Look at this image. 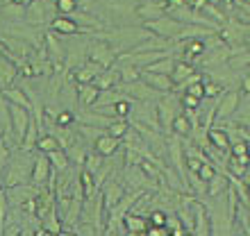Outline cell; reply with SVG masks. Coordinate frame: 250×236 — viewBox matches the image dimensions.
Listing matches in <instances>:
<instances>
[{
    "mask_svg": "<svg viewBox=\"0 0 250 236\" xmlns=\"http://www.w3.org/2000/svg\"><path fill=\"white\" fill-rule=\"evenodd\" d=\"M32 152L23 150V155L16 159H9V164H7L5 173L0 177V182L5 189H12V186H19V184H27L30 182V173H32V161L34 157L30 159Z\"/></svg>",
    "mask_w": 250,
    "mask_h": 236,
    "instance_id": "1",
    "label": "cell"
},
{
    "mask_svg": "<svg viewBox=\"0 0 250 236\" xmlns=\"http://www.w3.org/2000/svg\"><path fill=\"white\" fill-rule=\"evenodd\" d=\"M57 16V7H55V0H32L30 5H25V20L27 25H46Z\"/></svg>",
    "mask_w": 250,
    "mask_h": 236,
    "instance_id": "2",
    "label": "cell"
},
{
    "mask_svg": "<svg viewBox=\"0 0 250 236\" xmlns=\"http://www.w3.org/2000/svg\"><path fill=\"white\" fill-rule=\"evenodd\" d=\"M182 25H185V23L178 19H173L171 14H164V16H159V19H155V20H144V27L148 32L155 34V37H162V39H168L171 43L180 34Z\"/></svg>",
    "mask_w": 250,
    "mask_h": 236,
    "instance_id": "3",
    "label": "cell"
},
{
    "mask_svg": "<svg viewBox=\"0 0 250 236\" xmlns=\"http://www.w3.org/2000/svg\"><path fill=\"white\" fill-rule=\"evenodd\" d=\"M32 109H25V107L21 105H12V102H7V114H9V130H12V138L14 143L21 145L23 137H25L27 132V125L32 120Z\"/></svg>",
    "mask_w": 250,
    "mask_h": 236,
    "instance_id": "4",
    "label": "cell"
},
{
    "mask_svg": "<svg viewBox=\"0 0 250 236\" xmlns=\"http://www.w3.org/2000/svg\"><path fill=\"white\" fill-rule=\"evenodd\" d=\"M89 61H93V64H98L103 71L105 68H112L114 64H116V50H114L109 43H107L105 39H100V41H96V43H91L89 46Z\"/></svg>",
    "mask_w": 250,
    "mask_h": 236,
    "instance_id": "5",
    "label": "cell"
},
{
    "mask_svg": "<svg viewBox=\"0 0 250 236\" xmlns=\"http://www.w3.org/2000/svg\"><path fill=\"white\" fill-rule=\"evenodd\" d=\"M57 173L53 171V166L48 161V155L46 152H39L32 161V173H30V184L34 186H46L48 179H53Z\"/></svg>",
    "mask_w": 250,
    "mask_h": 236,
    "instance_id": "6",
    "label": "cell"
},
{
    "mask_svg": "<svg viewBox=\"0 0 250 236\" xmlns=\"http://www.w3.org/2000/svg\"><path fill=\"white\" fill-rule=\"evenodd\" d=\"M237 109H239V91H230V89H225V93L223 96H218V100H216L214 120H216V123L228 120V118L234 116Z\"/></svg>",
    "mask_w": 250,
    "mask_h": 236,
    "instance_id": "7",
    "label": "cell"
},
{
    "mask_svg": "<svg viewBox=\"0 0 250 236\" xmlns=\"http://www.w3.org/2000/svg\"><path fill=\"white\" fill-rule=\"evenodd\" d=\"M19 78V61L7 53L5 48L0 50V91L9 89Z\"/></svg>",
    "mask_w": 250,
    "mask_h": 236,
    "instance_id": "8",
    "label": "cell"
},
{
    "mask_svg": "<svg viewBox=\"0 0 250 236\" xmlns=\"http://www.w3.org/2000/svg\"><path fill=\"white\" fill-rule=\"evenodd\" d=\"M100 196H103V202H105V209L107 214H109V209H112L114 204L119 202L121 197L125 196V186L123 182H119V179H112V175L107 177L105 182L100 184Z\"/></svg>",
    "mask_w": 250,
    "mask_h": 236,
    "instance_id": "9",
    "label": "cell"
},
{
    "mask_svg": "<svg viewBox=\"0 0 250 236\" xmlns=\"http://www.w3.org/2000/svg\"><path fill=\"white\" fill-rule=\"evenodd\" d=\"M141 79H144L150 89H155L157 93H168L175 89V84H173V79L168 73H157V71H146V68H141Z\"/></svg>",
    "mask_w": 250,
    "mask_h": 236,
    "instance_id": "10",
    "label": "cell"
},
{
    "mask_svg": "<svg viewBox=\"0 0 250 236\" xmlns=\"http://www.w3.org/2000/svg\"><path fill=\"white\" fill-rule=\"evenodd\" d=\"M116 89H121V91H125L127 96H130L132 100H150L152 96H155V89H150V86L146 84L144 79L139 78V79H134V82H121Z\"/></svg>",
    "mask_w": 250,
    "mask_h": 236,
    "instance_id": "11",
    "label": "cell"
},
{
    "mask_svg": "<svg viewBox=\"0 0 250 236\" xmlns=\"http://www.w3.org/2000/svg\"><path fill=\"white\" fill-rule=\"evenodd\" d=\"M205 137H207V143L214 145L216 150L225 152V155H230L232 138H230V134H228V130H221V127H209V130H205Z\"/></svg>",
    "mask_w": 250,
    "mask_h": 236,
    "instance_id": "12",
    "label": "cell"
},
{
    "mask_svg": "<svg viewBox=\"0 0 250 236\" xmlns=\"http://www.w3.org/2000/svg\"><path fill=\"white\" fill-rule=\"evenodd\" d=\"M150 227V220L144 216H139L134 211H127L123 216V232L125 234H146Z\"/></svg>",
    "mask_w": 250,
    "mask_h": 236,
    "instance_id": "13",
    "label": "cell"
},
{
    "mask_svg": "<svg viewBox=\"0 0 250 236\" xmlns=\"http://www.w3.org/2000/svg\"><path fill=\"white\" fill-rule=\"evenodd\" d=\"M193 234H211V227H209V211L203 207V202H193Z\"/></svg>",
    "mask_w": 250,
    "mask_h": 236,
    "instance_id": "14",
    "label": "cell"
},
{
    "mask_svg": "<svg viewBox=\"0 0 250 236\" xmlns=\"http://www.w3.org/2000/svg\"><path fill=\"white\" fill-rule=\"evenodd\" d=\"M50 30H53L57 37H73V34H80V25L71 16H55L50 23Z\"/></svg>",
    "mask_w": 250,
    "mask_h": 236,
    "instance_id": "15",
    "label": "cell"
},
{
    "mask_svg": "<svg viewBox=\"0 0 250 236\" xmlns=\"http://www.w3.org/2000/svg\"><path fill=\"white\" fill-rule=\"evenodd\" d=\"M121 148V138L112 137V134H107V132H103L96 141H93V150L100 152L103 157H112V155H116Z\"/></svg>",
    "mask_w": 250,
    "mask_h": 236,
    "instance_id": "16",
    "label": "cell"
},
{
    "mask_svg": "<svg viewBox=\"0 0 250 236\" xmlns=\"http://www.w3.org/2000/svg\"><path fill=\"white\" fill-rule=\"evenodd\" d=\"M93 84L98 86L100 91H107V89H114V86L121 84V75H119V68L112 66V68H105V71H100L93 79Z\"/></svg>",
    "mask_w": 250,
    "mask_h": 236,
    "instance_id": "17",
    "label": "cell"
},
{
    "mask_svg": "<svg viewBox=\"0 0 250 236\" xmlns=\"http://www.w3.org/2000/svg\"><path fill=\"white\" fill-rule=\"evenodd\" d=\"M134 12H137V16L141 20H155V19H159V16H164V14H166V7L162 5V2H155V0H150V2H139Z\"/></svg>",
    "mask_w": 250,
    "mask_h": 236,
    "instance_id": "18",
    "label": "cell"
},
{
    "mask_svg": "<svg viewBox=\"0 0 250 236\" xmlns=\"http://www.w3.org/2000/svg\"><path fill=\"white\" fill-rule=\"evenodd\" d=\"M78 89V102L84 107H93L96 105V100L100 96V89L93 82H82V84H75Z\"/></svg>",
    "mask_w": 250,
    "mask_h": 236,
    "instance_id": "19",
    "label": "cell"
},
{
    "mask_svg": "<svg viewBox=\"0 0 250 236\" xmlns=\"http://www.w3.org/2000/svg\"><path fill=\"white\" fill-rule=\"evenodd\" d=\"M2 98L7 100V102H12V105H21L25 107V109H32V100H30V96L25 93V89L21 86V89H16V86H9V89H2Z\"/></svg>",
    "mask_w": 250,
    "mask_h": 236,
    "instance_id": "20",
    "label": "cell"
},
{
    "mask_svg": "<svg viewBox=\"0 0 250 236\" xmlns=\"http://www.w3.org/2000/svg\"><path fill=\"white\" fill-rule=\"evenodd\" d=\"M196 73V66L187 61V59H175V64H173V71H171V79L173 84H180V82H185L189 75Z\"/></svg>",
    "mask_w": 250,
    "mask_h": 236,
    "instance_id": "21",
    "label": "cell"
},
{
    "mask_svg": "<svg viewBox=\"0 0 250 236\" xmlns=\"http://www.w3.org/2000/svg\"><path fill=\"white\" fill-rule=\"evenodd\" d=\"M228 186H230V182H228V175L216 171L211 179H207V193H205V196H209V197L223 196L225 191H228Z\"/></svg>",
    "mask_w": 250,
    "mask_h": 236,
    "instance_id": "22",
    "label": "cell"
},
{
    "mask_svg": "<svg viewBox=\"0 0 250 236\" xmlns=\"http://www.w3.org/2000/svg\"><path fill=\"white\" fill-rule=\"evenodd\" d=\"M48 161H50V166H53V171L57 175H62V173H66L71 168V159H68L64 148H57V150L48 152Z\"/></svg>",
    "mask_w": 250,
    "mask_h": 236,
    "instance_id": "23",
    "label": "cell"
},
{
    "mask_svg": "<svg viewBox=\"0 0 250 236\" xmlns=\"http://www.w3.org/2000/svg\"><path fill=\"white\" fill-rule=\"evenodd\" d=\"M78 182H80V189H82V196H84V197H93V196H96L98 184H96V177H93L91 171L80 168V171H78Z\"/></svg>",
    "mask_w": 250,
    "mask_h": 236,
    "instance_id": "24",
    "label": "cell"
},
{
    "mask_svg": "<svg viewBox=\"0 0 250 236\" xmlns=\"http://www.w3.org/2000/svg\"><path fill=\"white\" fill-rule=\"evenodd\" d=\"M171 130L175 132V137L187 138V137H191V132H193V125H191L189 116H187L185 112H180V114H175V118H173Z\"/></svg>",
    "mask_w": 250,
    "mask_h": 236,
    "instance_id": "25",
    "label": "cell"
},
{
    "mask_svg": "<svg viewBox=\"0 0 250 236\" xmlns=\"http://www.w3.org/2000/svg\"><path fill=\"white\" fill-rule=\"evenodd\" d=\"M103 71L98 64H93V61H86L84 66H80V68H75L73 71V75H75V82L78 84H82V82H93L96 79V75Z\"/></svg>",
    "mask_w": 250,
    "mask_h": 236,
    "instance_id": "26",
    "label": "cell"
},
{
    "mask_svg": "<svg viewBox=\"0 0 250 236\" xmlns=\"http://www.w3.org/2000/svg\"><path fill=\"white\" fill-rule=\"evenodd\" d=\"M0 14H2V19L14 20V23H21V20H23V16H25V7L19 5V2L7 0L5 5L0 7Z\"/></svg>",
    "mask_w": 250,
    "mask_h": 236,
    "instance_id": "27",
    "label": "cell"
},
{
    "mask_svg": "<svg viewBox=\"0 0 250 236\" xmlns=\"http://www.w3.org/2000/svg\"><path fill=\"white\" fill-rule=\"evenodd\" d=\"M75 130H78L75 134H78V137L82 138L89 148H93V141H96V138L105 132L103 127H96V125H80V127H75Z\"/></svg>",
    "mask_w": 250,
    "mask_h": 236,
    "instance_id": "28",
    "label": "cell"
},
{
    "mask_svg": "<svg viewBox=\"0 0 250 236\" xmlns=\"http://www.w3.org/2000/svg\"><path fill=\"white\" fill-rule=\"evenodd\" d=\"M119 68V75H121V82H134V79L141 78V68L130 61H121V64H114Z\"/></svg>",
    "mask_w": 250,
    "mask_h": 236,
    "instance_id": "29",
    "label": "cell"
},
{
    "mask_svg": "<svg viewBox=\"0 0 250 236\" xmlns=\"http://www.w3.org/2000/svg\"><path fill=\"white\" fill-rule=\"evenodd\" d=\"M127 130H130V120H127V118H114L112 123L105 127L107 134H112V137H116V138H123L125 134H127Z\"/></svg>",
    "mask_w": 250,
    "mask_h": 236,
    "instance_id": "30",
    "label": "cell"
},
{
    "mask_svg": "<svg viewBox=\"0 0 250 236\" xmlns=\"http://www.w3.org/2000/svg\"><path fill=\"white\" fill-rule=\"evenodd\" d=\"M103 161H105V157H103L100 152H96V150H93V152H86L84 161H82V168H86V171H91L93 175H96V173L100 171V166H105Z\"/></svg>",
    "mask_w": 250,
    "mask_h": 236,
    "instance_id": "31",
    "label": "cell"
},
{
    "mask_svg": "<svg viewBox=\"0 0 250 236\" xmlns=\"http://www.w3.org/2000/svg\"><path fill=\"white\" fill-rule=\"evenodd\" d=\"M37 148H39V152H53V150H57V148H62L60 145V141L50 134V132H46L43 137H39V141H37Z\"/></svg>",
    "mask_w": 250,
    "mask_h": 236,
    "instance_id": "32",
    "label": "cell"
},
{
    "mask_svg": "<svg viewBox=\"0 0 250 236\" xmlns=\"http://www.w3.org/2000/svg\"><path fill=\"white\" fill-rule=\"evenodd\" d=\"M9 159H12V143H9L5 137H0V177L5 173Z\"/></svg>",
    "mask_w": 250,
    "mask_h": 236,
    "instance_id": "33",
    "label": "cell"
},
{
    "mask_svg": "<svg viewBox=\"0 0 250 236\" xmlns=\"http://www.w3.org/2000/svg\"><path fill=\"white\" fill-rule=\"evenodd\" d=\"M55 7H57L60 16H71L73 12L80 9V2L78 0H55Z\"/></svg>",
    "mask_w": 250,
    "mask_h": 236,
    "instance_id": "34",
    "label": "cell"
},
{
    "mask_svg": "<svg viewBox=\"0 0 250 236\" xmlns=\"http://www.w3.org/2000/svg\"><path fill=\"white\" fill-rule=\"evenodd\" d=\"M203 93L205 98H218L225 93V86L218 84V82H203Z\"/></svg>",
    "mask_w": 250,
    "mask_h": 236,
    "instance_id": "35",
    "label": "cell"
},
{
    "mask_svg": "<svg viewBox=\"0 0 250 236\" xmlns=\"http://www.w3.org/2000/svg\"><path fill=\"white\" fill-rule=\"evenodd\" d=\"M203 100L205 98H198V96H191V93L185 91V96L180 98V105H182V109H200Z\"/></svg>",
    "mask_w": 250,
    "mask_h": 236,
    "instance_id": "36",
    "label": "cell"
},
{
    "mask_svg": "<svg viewBox=\"0 0 250 236\" xmlns=\"http://www.w3.org/2000/svg\"><path fill=\"white\" fill-rule=\"evenodd\" d=\"M214 173H216V166L211 164L209 159H205L203 164H200V168L196 171V175L200 177V179H205V182H207V179H211V177H214Z\"/></svg>",
    "mask_w": 250,
    "mask_h": 236,
    "instance_id": "37",
    "label": "cell"
},
{
    "mask_svg": "<svg viewBox=\"0 0 250 236\" xmlns=\"http://www.w3.org/2000/svg\"><path fill=\"white\" fill-rule=\"evenodd\" d=\"M75 120V114L71 109H66V112H60L57 118H55V125H62V127H71V123Z\"/></svg>",
    "mask_w": 250,
    "mask_h": 236,
    "instance_id": "38",
    "label": "cell"
},
{
    "mask_svg": "<svg viewBox=\"0 0 250 236\" xmlns=\"http://www.w3.org/2000/svg\"><path fill=\"white\" fill-rule=\"evenodd\" d=\"M166 230H168V234H187L185 227H180V218L175 216H166Z\"/></svg>",
    "mask_w": 250,
    "mask_h": 236,
    "instance_id": "39",
    "label": "cell"
},
{
    "mask_svg": "<svg viewBox=\"0 0 250 236\" xmlns=\"http://www.w3.org/2000/svg\"><path fill=\"white\" fill-rule=\"evenodd\" d=\"M148 220H150V225H155V227H164L166 225V214L162 209H155L150 216H148Z\"/></svg>",
    "mask_w": 250,
    "mask_h": 236,
    "instance_id": "40",
    "label": "cell"
},
{
    "mask_svg": "<svg viewBox=\"0 0 250 236\" xmlns=\"http://www.w3.org/2000/svg\"><path fill=\"white\" fill-rule=\"evenodd\" d=\"M187 93H191V96H198V98H205V93H203V82H196V84H191L185 89Z\"/></svg>",
    "mask_w": 250,
    "mask_h": 236,
    "instance_id": "41",
    "label": "cell"
},
{
    "mask_svg": "<svg viewBox=\"0 0 250 236\" xmlns=\"http://www.w3.org/2000/svg\"><path fill=\"white\" fill-rule=\"evenodd\" d=\"M241 93L250 96V73H246L244 78H241Z\"/></svg>",
    "mask_w": 250,
    "mask_h": 236,
    "instance_id": "42",
    "label": "cell"
},
{
    "mask_svg": "<svg viewBox=\"0 0 250 236\" xmlns=\"http://www.w3.org/2000/svg\"><path fill=\"white\" fill-rule=\"evenodd\" d=\"M244 48H248L250 50V27L246 30V34H244Z\"/></svg>",
    "mask_w": 250,
    "mask_h": 236,
    "instance_id": "43",
    "label": "cell"
},
{
    "mask_svg": "<svg viewBox=\"0 0 250 236\" xmlns=\"http://www.w3.org/2000/svg\"><path fill=\"white\" fill-rule=\"evenodd\" d=\"M12 2H19V5H23V7H25V5H30L32 0H12Z\"/></svg>",
    "mask_w": 250,
    "mask_h": 236,
    "instance_id": "44",
    "label": "cell"
},
{
    "mask_svg": "<svg viewBox=\"0 0 250 236\" xmlns=\"http://www.w3.org/2000/svg\"><path fill=\"white\" fill-rule=\"evenodd\" d=\"M223 2H225V5H228V7H232V5H234V0H223Z\"/></svg>",
    "mask_w": 250,
    "mask_h": 236,
    "instance_id": "45",
    "label": "cell"
},
{
    "mask_svg": "<svg viewBox=\"0 0 250 236\" xmlns=\"http://www.w3.org/2000/svg\"><path fill=\"white\" fill-rule=\"evenodd\" d=\"M246 189H248V193H250V182H246Z\"/></svg>",
    "mask_w": 250,
    "mask_h": 236,
    "instance_id": "46",
    "label": "cell"
},
{
    "mask_svg": "<svg viewBox=\"0 0 250 236\" xmlns=\"http://www.w3.org/2000/svg\"><path fill=\"white\" fill-rule=\"evenodd\" d=\"M5 2H7V0H0V7H2V5H5Z\"/></svg>",
    "mask_w": 250,
    "mask_h": 236,
    "instance_id": "47",
    "label": "cell"
},
{
    "mask_svg": "<svg viewBox=\"0 0 250 236\" xmlns=\"http://www.w3.org/2000/svg\"><path fill=\"white\" fill-rule=\"evenodd\" d=\"M246 207H248V209H250V197H248V204H246Z\"/></svg>",
    "mask_w": 250,
    "mask_h": 236,
    "instance_id": "48",
    "label": "cell"
}]
</instances>
